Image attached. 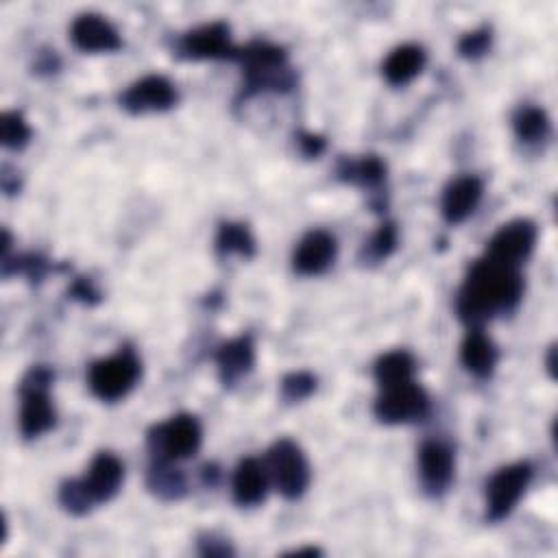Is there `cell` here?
<instances>
[{"mask_svg": "<svg viewBox=\"0 0 558 558\" xmlns=\"http://www.w3.org/2000/svg\"><path fill=\"white\" fill-rule=\"evenodd\" d=\"M68 294L85 305H94L100 301V290L94 286V281L89 277H76L72 281V286L68 288Z\"/></svg>", "mask_w": 558, "mask_h": 558, "instance_id": "cell-32", "label": "cell"}, {"mask_svg": "<svg viewBox=\"0 0 558 558\" xmlns=\"http://www.w3.org/2000/svg\"><path fill=\"white\" fill-rule=\"evenodd\" d=\"M453 449L442 440H425L418 447V480L427 497H442L453 482Z\"/></svg>", "mask_w": 558, "mask_h": 558, "instance_id": "cell-12", "label": "cell"}, {"mask_svg": "<svg viewBox=\"0 0 558 558\" xmlns=\"http://www.w3.org/2000/svg\"><path fill=\"white\" fill-rule=\"evenodd\" d=\"M532 464L514 462L497 469L486 482V521L506 519L532 482Z\"/></svg>", "mask_w": 558, "mask_h": 558, "instance_id": "cell-8", "label": "cell"}, {"mask_svg": "<svg viewBox=\"0 0 558 558\" xmlns=\"http://www.w3.org/2000/svg\"><path fill=\"white\" fill-rule=\"evenodd\" d=\"M490 41H493V31L490 26H480L475 31H469L460 37L458 41V52L460 57L464 59H480L488 52L490 48Z\"/></svg>", "mask_w": 558, "mask_h": 558, "instance_id": "cell-30", "label": "cell"}, {"mask_svg": "<svg viewBox=\"0 0 558 558\" xmlns=\"http://www.w3.org/2000/svg\"><path fill=\"white\" fill-rule=\"evenodd\" d=\"M203 440L201 423L194 414H174L163 423H157L146 434V447L150 460L179 462L192 458Z\"/></svg>", "mask_w": 558, "mask_h": 558, "instance_id": "cell-4", "label": "cell"}, {"mask_svg": "<svg viewBox=\"0 0 558 558\" xmlns=\"http://www.w3.org/2000/svg\"><path fill=\"white\" fill-rule=\"evenodd\" d=\"M268 471L257 458H242L231 477V493L233 501L242 508L259 506L268 493Z\"/></svg>", "mask_w": 558, "mask_h": 558, "instance_id": "cell-18", "label": "cell"}, {"mask_svg": "<svg viewBox=\"0 0 558 558\" xmlns=\"http://www.w3.org/2000/svg\"><path fill=\"white\" fill-rule=\"evenodd\" d=\"M288 556H320V549L318 547H301V549L290 551Z\"/></svg>", "mask_w": 558, "mask_h": 558, "instance_id": "cell-36", "label": "cell"}, {"mask_svg": "<svg viewBox=\"0 0 558 558\" xmlns=\"http://www.w3.org/2000/svg\"><path fill=\"white\" fill-rule=\"evenodd\" d=\"M31 126L22 111H4L0 118V142L9 150H22L31 142Z\"/></svg>", "mask_w": 558, "mask_h": 558, "instance_id": "cell-27", "label": "cell"}, {"mask_svg": "<svg viewBox=\"0 0 558 558\" xmlns=\"http://www.w3.org/2000/svg\"><path fill=\"white\" fill-rule=\"evenodd\" d=\"M296 144H299V148H301V153L305 155V157H318V155H323V150H325V146H327V142H325V137L323 135H318V133H310V131H299L296 133Z\"/></svg>", "mask_w": 558, "mask_h": 558, "instance_id": "cell-33", "label": "cell"}, {"mask_svg": "<svg viewBox=\"0 0 558 558\" xmlns=\"http://www.w3.org/2000/svg\"><path fill=\"white\" fill-rule=\"evenodd\" d=\"M229 24L227 22H209L203 24L198 28H192L187 33H183L177 44H174V52L181 59H229V61H238L240 57V48L231 41L229 35Z\"/></svg>", "mask_w": 558, "mask_h": 558, "instance_id": "cell-9", "label": "cell"}, {"mask_svg": "<svg viewBox=\"0 0 558 558\" xmlns=\"http://www.w3.org/2000/svg\"><path fill=\"white\" fill-rule=\"evenodd\" d=\"M386 161L379 155H362V157H340L336 166V177L344 183L357 185L371 196H379L381 185L386 181Z\"/></svg>", "mask_w": 558, "mask_h": 558, "instance_id": "cell-19", "label": "cell"}, {"mask_svg": "<svg viewBox=\"0 0 558 558\" xmlns=\"http://www.w3.org/2000/svg\"><path fill=\"white\" fill-rule=\"evenodd\" d=\"M316 384H318V379L310 371H292V373L283 375V379L279 384L281 401L283 403H299L316 390Z\"/></svg>", "mask_w": 558, "mask_h": 558, "instance_id": "cell-28", "label": "cell"}, {"mask_svg": "<svg viewBox=\"0 0 558 558\" xmlns=\"http://www.w3.org/2000/svg\"><path fill=\"white\" fill-rule=\"evenodd\" d=\"M266 471L275 488L290 501L303 497L312 480L310 462L292 438H279L270 445L266 456Z\"/></svg>", "mask_w": 558, "mask_h": 558, "instance_id": "cell-6", "label": "cell"}, {"mask_svg": "<svg viewBox=\"0 0 558 558\" xmlns=\"http://www.w3.org/2000/svg\"><path fill=\"white\" fill-rule=\"evenodd\" d=\"M59 70V57L54 54V50L50 52V50H46V52H39L37 54V61H35V72L39 74V72H46V74H50V72H57Z\"/></svg>", "mask_w": 558, "mask_h": 558, "instance_id": "cell-34", "label": "cell"}, {"mask_svg": "<svg viewBox=\"0 0 558 558\" xmlns=\"http://www.w3.org/2000/svg\"><path fill=\"white\" fill-rule=\"evenodd\" d=\"M177 462H159L150 460L148 475H146V486L148 490L163 499V501H179L187 493V482L181 469L174 466Z\"/></svg>", "mask_w": 558, "mask_h": 558, "instance_id": "cell-22", "label": "cell"}, {"mask_svg": "<svg viewBox=\"0 0 558 558\" xmlns=\"http://www.w3.org/2000/svg\"><path fill=\"white\" fill-rule=\"evenodd\" d=\"M54 373L46 364H35L20 381V434L24 440L39 438L57 423V410L50 399Z\"/></svg>", "mask_w": 558, "mask_h": 558, "instance_id": "cell-3", "label": "cell"}, {"mask_svg": "<svg viewBox=\"0 0 558 558\" xmlns=\"http://www.w3.org/2000/svg\"><path fill=\"white\" fill-rule=\"evenodd\" d=\"M512 129L519 142L538 144L549 135V118L536 105H521L512 116Z\"/></svg>", "mask_w": 558, "mask_h": 558, "instance_id": "cell-25", "label": "cell"}, {"mask_svg": "<svg viewBox=\"0 0 558 558\" xmlns=\"http://www.w3.org/2000/svg\"><path fill=\"white\" fill-rule=\"evenodd\" d=\"M482 194H484V185L477 177L464 174V177L451 179L445 185L442 196H440V214H442L445 222H449V225L464 222L480 205Z\"/></svg>", "mask_w": 558, "mask_h": 558, "instance_id": "cell-16", "label": "cell"}, {"mask_svg": "<svg viewBox=\"0 0 558 558\" xmlns=\"http://www.w3.org/2000/svg\"><path fill=\"white\" fill-rule=\"evenodd\" d=\"M338 255V242L336 238L325 229H312L307 231L294 253H292V268L296 275L314 277L323 275Z\"/></svg>", "mask_w": 558, "mask_h": 558, "instance_id": "cell-14", "label": "cell"}, {"mask_svg": "<svg viewBox=\"0 0 558 558\" xmlns=\"http://www.w3.org/2000/svg\"><path fill=\"white\" fill-rule=\"evenodd\" d=\"M497 347L495 342L480 329L471 327L460 344V362L462 366L477 379H488L497 366Z\"/></svg>", "mask_w": 558, "mask_h": 558, "instance_id": "cell-20", "label": "cell"}, {"mask_svg": "<svg viewBox=\"0 0 558 558\" xmlns=\"http://www.w3.org/2000/svg\"><path fill=\"white\" fill-rule=\"evenodd\" d=\"M124 480V464L120 462L118 456L109 453V451H100L94 456V460L89 462L87 471L83 477H78L83 490L87 493L89 501L96 506L111 501Z\"/></svg>", "mask_w": 558, "mask_h": 558, "instance_id": "cell-13", "label": "cell"}, {"mask_svg": "<svg viewBox=\"0 0 558 558\" xmlns=\"http://www.w3.org/2000/svg\"><path fill=\"white\" fill-rule=\"evenodd\" d=\"M70 39L83 52H113L122 48L118 28L98 13H81L70 26Z\"/></svg>", "mask_w": 558, "mask_h": 558, "instance_id": "cell-15", "label": "cell"}, {"mask_svg": "<svg viewBox=\"0 0 558 558\" xmlns=\"http://www.w3.org/2000/svg\"><path fill=\"white\" fill-rule=\"evenodd\" d=\"M255 364V344L251 333H242L238 338H231L222 342L216 351V366H218V379L225 388H233L244 379Z\"/></svg>", "mask_w": 558, "mask_h": 558, "instance_id": "cell-17", "label": "cell"}, {"mask_svg": "<svg viewBox=\"0 0 558 558\" xmlns=\"http://www.w3.org/2000/svg\"><path fill=\"white\" fill-rule=\"evenodd\" d=\"M432 401L423 386L410 381L381 388L379 397L375 399L373 414L377 421L386 425H401V423H421L429 416Z\"/></svg>", "mask_w": 558, "mask_h": 558, "instance_id": "cell-7", "label": "cell"}, {"mask_svg": "<svg viewBox=\"0 0 558 558\" xmlns=\"http://www.w3.org/2000/svg\"><path fill=\"white\" fill-rule=\"evenodd\" d=\"M198 554L201 556H207V558H227V556H233V547L231 543L225 538V536H218L214 532H207V534H201L198 541Z\"/></svg>", "mask_w": 558, "mask_h": 558, "instance_id": "cell-31", "label": "cell"}, {"mask_svg": "<svg viewBox=\"0 0 558 558\" xmlns=\"http://www.w3.org/2000/svg\"><path fill=\"white\" fill-rule=\"evenodd\" d=\"M554 355H556V347L551 344L549 351H547V371L551 377H556V366H554Z\"/></svg>", "mask_w": 558, "mask_h": 558, "instance_id": "cell-37", "label": "cell"}, {"mask_svg": "<svg viewBox=\"0 0 558 558\" xmlns=\"http://www.w3.org/2000/svg\"><path fill=\"white\" fill-rule=\"evenodd\" d=\"M242 65L240 98H251L264 92H288L296 76L288 63V52L270 41H251L240 48L238 57Z\"/></svg>", "mask_w": 558, "mask_h": 558, "instance_id": "cell-2", "label": "cell"}, {"mask_svg": "<svg viewBox=\"0 0 558 558\" xmlns=\"http://www.w3.org/2000/svg\"><path fill=\"white\" fill-rule=\"evenodd\" d=\"M399 244V229L392 220H384L377 231L371 233V238L360 248V262L364 266H377L384 259H388Z\"/></svg>", "mask_w": 558, "mask_h": 558, "instance_id": "cell-26", "label": "cell"}, {"mask_svg": "<svg viewBox=\"0 0 558 558\" xmlns=\"http://www.w3.org/2000/svg\"><path fill=\"white\" fill-rule=\"evenodd\" d=\"M59 501H61L63 510L70 512V514H74V517H83V514H87V512L94 508V504L89 501L87 493L83 490L78 477H76V480H65V482L61 484V488H59Z\"/></svg>", "mask_w": 558, "mask_h": 558, "instance_id": "cell-29", "label": "cell"}, {"mask_svg": "<svg viewBox=\"0 0 558 558\" xmlns=\"http://www.w3.org/2000/svg\"><path fill=\"white\" fill-rule=\"evenodd\" d=\"M523 296V277L517 266L490 257L475 259L456 296V312L469 327H480L497 314L512 312Z\"/></svg>", "mask_w": 558, "mask_h": 558, "instance_id": "cell-1", "label": "cell"}, {"mask_svg": "<svg viewBox=\"0 0 558 558\" xmlns=\"http://www.w3.org/2000/svg\"><path fill=\"white\" fill-rule=\"evenodd\" d=\"M142 375V362L131 349H120L118 353L92 362L87 371V384L94 397L113 403L126 397Z\"/></svg>", "mask_w": 558, "mask_h": 558, "instance_id": "cell-5", "label": "cell"}, {"mask_svg": "<svg viewBox=\"0 0 558 558\" xmlns=\"http://www.w3.org/2000/svg\"><path fill=\"white\" fill-rule=\"evenodd\" d=\"M423 65H425V50L416 44H403V46H397L386 57L381 65V74L390 85L401 87V85H408L414 76H418Z\"/></svg>", "mask_w": 558, "mask_h": 558, "instance_id": "cell-21", "label": "cell"}, {"mask_svg": "<svg viewBox=\"0 0 558 558\" xmlns=\"http://www.w3.org/2000/svg\"><path fill=\"white\" fill-rule=\"evenodd\" d=\"M203 477H205V484L216 486V484H218V480H220V471H218V466H216V464H205V466H203Z\"/></svg>", "mask_w": 558, "mask_h": 558, "instance_id": "cell-35", "label": "cell"}, {"mask_svg": "<svg viewBox=\"0 0 558 558\" xmlns=\"http://www.w3.org/2000/svg\"><path fill=\"white\" fill-rule=\"evenodd\" d=\"M174 85L161 74H148L131 83L118 98L120 107L133 116L168 111L177 105Z\"/></svg>", "mask_w": 558, "mask_h": 558, "instance_id": "cell-11", "label": "cell"}, {"mask_svg": "<svg viewBox=\"0 0 558 558\" xmlns=\"http://www.w3.org/2000/svg\"><path fill=\"white\" fill-rule=\"evenodd\" d=\"M414 371H416V360L410 351H403V349L379 355L373 366V375L379 388H390V386L410 381Z\"/></svg>", "mask_w": 558, "mask_h": 558, "instance_id": "cell-23", "label": "cell"}, {"mask_svg": "<svg viewBox=\"0 0 558 558\" xmlns=\"http://www.w3.org/2000/svg\"><path fill=\"white\" fill-rule=\"evenodd\" d=\"M214 246H216V253L222 257L235 253L251 259L257 251L255 238L244 222H220Z\"/></svg>", "mask_w": 558, "mask_h": 558, "instance_id": "cell-24", "label": "cell"}, {"mask_svg": "<svg viewBox=\"0 0 558 558\" xmlns=\"http://www.w3.org/2000/svg\"><path fill=\"white\" fill-rule=\"evenodd\" d=\"M536 235L538 229L530 218H514L490 235L486 242V257L519 268L530 257Z\"/></svg>", "mask_w": 558, "mask_h": 558, "instance_id": "cell-10", "label": "cell"}]
</instances>
